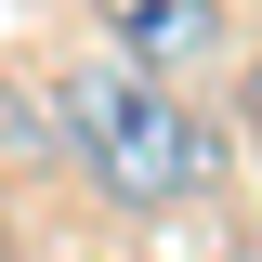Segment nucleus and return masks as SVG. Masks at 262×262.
Masks as SVG:
<instances>
[{
  "label": "nucleus",
  "mask_w": 262,
  "mask_h": 262,
  "mask_svg": "<svg viewBox=\"0 0 262 262\" xmlns=\"http://www.w3.org/2000/svg\"><path fill=\"white\" fill-rule=\"evenodd\" d=\"M249 105H262V79H249Z\"/></svg>",
  "instance_id": "obj_3"
},
{
  "label": "nucleus",
  "mask_w": 262,
  "mask_h": 262,
  "mask_svg": "<svg viewBox=\"0 0 262 262\" xmlns=\"http://www.w3.org/2000/svg\"><path fill=\"white\" fill-rule=\"evenodd\" d=\"M92 13L118 39V66H144V79H170V66H196L223 39V0H92Z\"/></svg>",
  "instance_id": "obj_2"
},
{
  "label": "nucleus",
  "mask_w": 262,
  "mask_h": 262,
  "mask_svg": "<svg viewBox=\"0 0 262 262\" xmlns=\"http://www.w3.org/2000/svg\"><path fill=\"white\" fill-rule=\"evenodd\" d=\"M53 105H66V144L92 158V184L118 196V210H196V196L223 184L210 118H196L170 79H144V66H79Z\"/></svg>",
  "instance_id": "obj_1"
}]
</instances>
